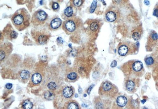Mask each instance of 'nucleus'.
Masks as SVG:
<instances>
[{
	"instance_id": "nucleus-1",
	"label": "nucleus",
	"mask_w": 158,
	"mask_h": 109,
	"mask_svg": "<svg viewBox=\"0 0 158 109\" xmlns=\"http://www.w3.org/2000/svg\"><path fill=\"white\" fill-rule=\"evenodd\" d=\"M31 16L29 12L24 8H20L15 13L11 21L15 27L19 31H22L29 27Z\"/></svg>"
},
{
	"instance_id": "nucleus-2",
	"label": "nucleus",
	"mask_w": 158,
	"mask_h": 109,
	"mask_svg": "<svg viewBox=\"0 0 158 109\" xmlns=\"http://www.w3.org/2000/svg\"><path fill=\"white\" fill-rule=\"evenodd\" d=\"M118 92V88L109 81H105L101 84L99 88L98 93L103 97L113 98Z\"/></svg>"
},
{
	"instance_id": "nucleus-3",
	"label": "nucleus",
	"mask_w": 158,
	"mask_h": 109,
	"mask_svg": "<svg viewBox=\"0 0 158 109\" xmlns=\"http://www.w3.org/2000/svg\"><path fill=\"white\" fill-rule=\"evenodd\" d=\"M80 19L76 17L69 18L63 22L62 28L68 35L73 34L78 30L81 25Z\"/></svg>"
},
{
	"instance_id": "nucleus-4",
	"label": "nucleus",
	"mask_w": 158,
	"mask_h": 109,
	"mask_svg": "<svg viewBox=\"0 0 158 109\" xmlns=\"http://www.w3.org/2000/svg\"><path fill=\"white\" fill-rule=\"evenodd\" d=\"M48 14L42 9H39L34 12L32 15L31 23L35 26H42L48 20Z\"/></svg>"
},
{
	"instance_id": "nucleus-5",
	"label": "nucleus",
	"mask_w": 158,
	"mask_h": 109,
	"mask_svg": "<svg viewBox=\"0 0 158 109\" xmlns=\"http://www.w3.org/2000/svg\"><path fill=\"white\" fill-rule=\"evenodd\" d=\"M31 34L35 42L40 45L46 44L50 37V34L45 30H33Z\"/></svg>"
},
{
	"instance_id": "nucleus-6",
	"label": "nucleus",
	"mask_w": 158,
	"mask_h": 109,
	"mask_svg": "<svg viewBox=\"0 0 158 109\" xmlns=\"http://www.w3.org/2000/svg\"><path fill=\"white\" fill-rule=\"evenodd\" d=\"M130 73L136 77H140L143 75L144 69L142 62L139 61H132L128 64Z\"/></svg>"
},
{
	"instance_id": "nucleus-7",
	"label": "nucleus",
	"mask_w": 158,
	"mask_h": 109,
	"mask_svg": "<svg viewBox=\"0 0 158 109\" xmlns=\"http://www.w3.org/2000/svg\"><path fill=\"white\" fill-rule=\"evenodd\" d=\"M135 47L134 44L129 42L120 43L118 47V52L121 56L124 57L134 53Z\"/></svg>"
},
{
	"instance_id": "nucleus-8",
	"label": "nucleus",
	"mask_w": 158,
	"mask_h": 109,
	"mask_svg": "<svg viewBox=\"0 0 158 109\" xmlns=\"http://www.w3.org/2000/svg\"><path fill=\"white\" fill-rule=\"evenodd\" d=\"M119 10L115 6L109 7L105 12V17L108 21L113 22L118 20L119 17Z\"/></svg>"
},
{
	"instance_id": "nucleus-9",
	"label": "nucleus",
	"mask_w": 158,
	"mask_h": 109,
	"mask_svg": "<svg viewBox=\"0 0 158 109\" xmlns=\"http://www.w3.org/2000/svg\"><path fill=\"white\" fill-rule=\"evenodd\" d=\"M13 51L12 44L10 43H5L0 47V60L3 61L9 56Z\"/></svg>"
},
{
	"instance_id": "nucleus-10",
	"label": "nucleus",
	"mask_w": 158,
	"mask_h": 109,
	"mask_svg": "<svg viewBox=\"0 0 158 109\" xmlns=\"http://www.w3.org/2000/svg\"><path fill=\"white\" fill-rule=\"evenodd\" d=\"M3 33L6 38L11 41L16 39L18 36L17 32L15 31L10 25H7L5 28Z\"/></svg>"
},
{
	"instance_id": "nucleus-11",
	"label": "nucleus",
	"mask_w": 158,
	"mask_h": 109,
	"mask_svg": "<svg viewBox=\"0 0 158 109\" xmlns=\"http://www.w3.org/2000/svg\"><path fill=\"white\" fill-rule=\"evenodd\" d=\"M62 23V21L60 18L57 17H54L51 19L48 25V28L51 31H56L61 26Z\"/></svg>"
},
{
	"instance_id": "nucleus-12",
	"label": "nucleus",
	"mask_w": 158,
	"mask_h": 109,
	"mask_svg": "<svg viewBox=\"0 0 158 109\" xmlns=\"http://www.w3.org/2000/svg\"><path fill=\"white\" fill-rule=\"evenodd\" d=\"M125 87L127 91L130 93H134L137 89L138 85L136 80L135 79H130L127 80L125 83Z\"/></svg>"
},
{
	"instance_id": "nucleus-13",
	"label": "nucleus",
	"mask_w": 158,
	"mask_h": 109,
	"mask_svg": "<svg viewBox=\"0 0 158 109\" xmlns=\"http://www.w3.org/2000/svg\"><path fill=\"white\" fill-rule=\"evenodd\" d=\"M76 8L70 4L64 9V12L62 15V17L64 20H67L69 18L74 17L75 10Z\"/></svg>"
},
{
	"instance_id": "nucleus-14",
	"label": "nucleus",
	"mask_w": 158,
	"mask_h": 109,
	"mask_svg": "<svg viewBox=\"0 0 158 109\" xmlns=\"http://www.w3.org/2000/svg\"><path fill=\"white\" fill-rule=\"evenodd\" d=\"M158 42V35L155 31L152 32L149 35L148 40V47L153 49L156 47Z\"/></svg>"
},
{
	"instance_id": "nucleus-15",
	"label": "nucleus",
	"mask_w": 158,
	"mask_h": 109,
	"mask_svg": "<svg viewBox=\"0 0 158 109\" xmlns=\"http://www.w3.org/2000/svg\"><path fill=\"white\" fill-rule=\"evenodd\" d=\"M89 30L90 32L95 33L98 32L100 28L99 22L95 20H89L87 22Z\"/></svg>"
},
{
	"instance_id": "nucleus-16",
	"label": "nucleus",
	"mask_w": 158,
	"mask_h": 109,
	"mask_svg": "<svg viewBox=\"0 0 158 109\" xmlns=\"http://www.w3.org/2000/svg\"><path fill=\"white\" fill-rule=\"evenodd\" d=\"M74 93L73 88L71 86H67L62 90V94L63 97L66 99H70L73 97Z\"/></svg>"
},
{
	"instance_id": "nucleus-17",
	"label": "nucleus",
	"mask_w": 158,
	"mask_h": 109,
	"mask_svg": "<svg viewBox=\"0 0 158 109\" xmlns=\"http://www.w3.org/2000/svg\"><path fill=\"white\" fill-rule=\"evenodd\" d=\"M64 108L68 109H79L80 106L78 103L74 100H69L65 103Z\"/></svg>"
},
{
	"instance_id": "nucleus-18",
	"label": "nucleus",
	"mask_w": 158,
	"mask_h": 109,
	"mask_svg": "<svg viewBox=\"0 0 158 109\" xmlns=\"http://www.w3.org/2000/svg\"><path fill=\"white\" fill-rule=\"evenodd\" d=\"M116 103L118 107H123L127 104V99L125 96H118L117 98Z\"/></svg>"
},
{
	"instance_id": "nucleus-19",
	"label": "nucleus",
	"mask_w": 158,
	"mask_h": 109,
	"mask_svg": "<svg viewBox=\"0 0 158 109\" xmlns=\"http://www.w3.org/2000/svg\"><path fill=\"white\" fill-rule=\"evenodd\" d=\"M95 107L98 109H103L106 108L107 107V101L105 100H102L101 98H97L95 100Z\"/></svg>"
},
{
	"instance_id": "nucleus-20",
	"label": "nucleus",
	"mask_w": 158,
	"mask_h": 109,
	"mask_svg": "<svg viewBox=\"0 0 158 109\" xmlns=\"http://www.w3.org/2000/svg\"><path fill=\"white\" fill-rule=\"evenodd\" d=\"M78 74L76 72L72 71L68 73L66 75V79L69 82H74L78 79Z\"/></svg>"
},
{
	"instance_id": "nucleus-21",
	"label": "nucleus",
	"mask_w": 158,
	"mask_h": 109,
	"mask_svg": "<svg viewBox=\"0 0 158 109\" xmlns=\"http://www.w3.org/2000/svg\"><path fill=\"white\" fill-rule=\"evenodd\" d=\"M42 81V76L40 74L36 73L32 75L31 77V81L32 83L35 85L39 84Z\"/></svg>"
},
{
	"instance_id": "nucleus-22",
	"label": "nucleus",
	"mask_w": 158,
	"mask_h": 109,
	"mask_svg": "<svg viewBox=\"0 0 158 109\" xmlns=\"http://www.w3.org/2000/svg\"><path fill=\"white\" fill-rule=\"evenodd\" d=\"M30 73L29 71L27 70H23L20 73V77L23 81L26 82L29 79Z\"/></svg>"
},
{
	"instance_id": "nucleus-23",
	"label": "nucleus",
	"mask_w": 158,
	"mask_h": 109,
	"mask_svg": "<svg viewBox=\"0 0 158 109\" xmlns=\"http://www.w3.org/2000/svg\"><path fill=\"white\" fill-rule=\"evenodd\" d=\"M85 0H70V4L75 7L79 8L82 5Z\"/></svg>"
},
{
	"instance_id": "nucleus-24",
	"label": "nucleus",
	"mask_w": 158,
	"mask_h": 109,
	"mask_svg": "<svg viewBox=\"0 0 158 109\" xmlns=\"http://www.w3.org/2000/svg\"><path fill=\"white\" fill-rule=\"evenodd\" d=\"M49 6L52 10L54 12H58L60 9V6L58 3L55 1H52L49 4Z\"/></svg>"
},
{
	"instance_id": "nucleus-25",
	"label": "nucleus",
	"mask_w": 158,
	"mask_h": 109,
	"mask_svg": "<svg viewBox=\"0 0 158 109\" xmlns=\"http://www.w3.org/2000/svg\"><path fill=\"white\" fill-rule=\"evenodd\" d=\"M47 86L49 90L52 92L54 91L57 89L58 87L57 83L53 81L49 82Z\"/></svg>"
},
{
	"instance_id": "nucleus-26",
	"label": "nucleus",
	"mask_w": 158,
	"mask_h": 109,
	"mask_svg": "<svg viewBox=\"0 0 158 109\" xmlns=\"http://www.w3.org/2000/svg\"><path fill=\"white\" fill-rule=\"evenodd\" d=\"M141 32L138 30H135L132 33V36L135 41H138L140 39Z\"/></svg>"
},
{
	"instance_id": "nucleus-27",
	"label": "nucleus",
	"mask_w": 158,
	"mask_h": 109,
	"mask_svg": "<svg viewBox=\"0 0 158 109\" xmlns=\"http://www.w3.org/2000/svg\"><path fill=\"white\" fill-rule=\"evenodd\" d=\"M33 107V104L29 100H25L22 104V107L25 109H31Z\"/></svg>"
},
{
	"instance_id": "nucleus-28",
	"label": "nucleus",
	"mask_w": 158,
	"mask_h": 109,
	"mask_svg": "<svg viewBox=\"0 0 158 109\" xmlns=\"http://www.w3.org/2000/svg\"><path fill=\"white\" fill-rule=\"evenodd\" d=\"M44 97L46 100H51L54 99V95L51 91H48L45 93Z\"/></svg>"
},
{
	"instance_id": "nucleus-29",
	"label": "nucleus",
	"mask_w": 158,
	"mask_h": 109,
	"mask_svg": "<svg viewBox=\"0 0 158 109\" xmlns=\"http://www.w3.org/2000/svg\"><path fill=\"white\" fill-rule=\"evenodd\" d=\"M145 61L146 65L148 66H151L153 65L155 62L154 60L152 57H147L145 60Z\"/></svg>"
},
{
	"instance_id": "nucleus-30",
	"label": "nucleus",
	"mask_w": 158,
	"mask_h": 109,
	"mask_svg": "<svg viewBox=\"0 0 158 109\" xmlns=\"http://www.w3.org/2000/svg\"><path fill=\"white\" fill-rule=\"evenodd\" d=\"M97 0H94L91 5V7L90 8V12L91 13H93L95 11L97 8Z\"/></svg>"
},
{
	"instance_id": "nucleus-31",
	"label": "nucleus",
	"mask_w": 158,
	"mask_h": 109,
	"mask_svg": "<svg viewBox=\"0 0 158 109\" xmlns=\"http://www.w3.org/2000/svg\"><path fill=\"white\" fill-rule=\"evenodd\" d=\"M126 0H112V2L115 5H120L126 2Z\"/></svg>"
},
{
	"instance_id": "nucleus-32",
	"label": "nucleus",
	"mask_w": 158,
	"mask_h": 109,
	"mask_svg": "<svg viewBox=\"0 0 158 109\" xmlns=\"http://www.w3.org/2000/svg\"><path fill=\"white\" fill-rule=\"evenodd\" d=\"M153 15L154 16L158 18V6L156 7V9L154 10Z\"/></svg>"
},
{
	"instance_id": "nucleus-33",
	"label": "nucleus",
	"mask_w": 158,
	"mask_h": 109,
	"mask_svg": "<svg viewBox=\"0 0 158 109\" xmlns=\"http://www.w3.org/2000/svg\"><path fill=\"white\" fill-rule=\"evenodd\" d=\"M117 62L115 60H114L113 61H112V62H111V64L110 66L111 68H114V67H115L117 66Z\"/></svg>"
},
{
	"instance_id": "nucleus-34",
	"label": "nucleus",
	"mask_w": 158,
	"mask_h": 109,
	"mask_svg": "<svg viewBox=\"0 0 158 109\" xmlns=\"http://www.w3.org/2000/svg\"><path fill=\"white\" fill-rule=\"evenodd\" d=\"M94 85H92L91 86H90L89 87L88 90L87 91V93L89 95L90 94V93H91V91L92 90V89H93V88H94Z\"/></svg>"
},
{
	"instance_id": "nucleus-35",
	"label": "nucleus",
	"mask_w": 158,
	"mask_h": 109,
	"mask_svg": "<svg viewBox=\"0 0 158 109\" xmlns=\"http://www.w3.org/2000/svg\"><path fill=\"white\" fill-rule=\"evenodd\" d=\"M12 85L11 83H8L6 85V87L7 89H9L12 88Z\"/></svg>"
},
{
	"instance_id": "nucleus-36",
	"label": "nucleus",
	"mask_w": 158,
	"mask_h": 109,
	"mask_svg": "<svg viewBox=\"0 0 158 109\" xmlns=\"http://www.w3.org/2000/svg\"><path fill=\"white\" fill-rule=\"evenodd\" d=\"M144 3L147 6L149 5L150 4V2L148 0H145L144 1Z\"/></svg>"
},
{
	"instance_id": "nucleus-37",
	"label": "nucleus",
	"mask_w": 158,
	"mask_h": 109,
	"mask_svg": "<svg viewBox=\"0 0 158 109\" xmlns=\"http://www.w3.org/2000/svg\"><path fill=\"white\" fill-rule=\"evenodd\" d=\"M157 54H158V47L157 48Z\"/></svg>"
}]
</instances>
